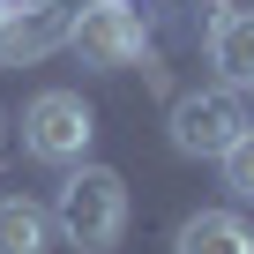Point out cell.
<instances>
[{
    "label": "cell",
    "mask_w": 254,
    "mask_h": 254,
    "mask_svg": "<svg viewBox=\"0 0 254 254\" xmlns=\"http://www.w3.org/2000/svg\"><path fill=\"white\" fill-rule=\"evenodd\" d=\"M67 45L82 53V67H135V60H150V23L127 0H90L67 23Z\"/></svg>",
    "instance_id": "4"
},
{
    "label": "cell",
    "mask_w": 254,
    "mask_h": 254,
    "mask_svg": "<svg viewBox=\"0 0 254 254\" xmlns=\"http://www.w3.org/2000/svg\"><path fill=\"white\" fill-rule=\"evenodd\" d=\"M254 127V112H247V97L239 90H187L180 105H172V150L180 157H224L239 135Z\"/></svg>",
    "instance_id": "3"
},
{
    "label": "cell",
    "mask_w": 254,
    "mask_h": 254,
    "mask_svg": "<svg viewBox=\"0 0 254 254\" xmlns=\"http://www.w3.org/2000/svg\"><path fill=\"white\" fill-rule=\"evenodd\" d=\"M0 15H8V0H0Z\"/></svg>",
    "instance_id": "10"
},
{
    "label": "cell",
    "mask_w": 254,
    "mask_h": 254,
    "mask_svg": "<svg viewBox=\"0 0 254 254\" xmlns=\"http://www.w3.org/2000/svg\"><path fill=\"white\" fill-rule=\"evenodd\" d=\"M209 8H224V0H209Z\"/></svg>",
    "instance_id": "11"
},
{
    "label": "cell",
    "mask_w": 254,
    "mask_h": 254,
    "mask_svg": "<svg viewBox=\"0 0 254 254\" xmlns=\"http://www.w3.org/2000/svg\"><path fill=\"white\" fill-rule=\"evenodd\" d=\"M209 67H217L224 90H254V8L209 15Z\"/></svg>",
    "instance_id": "6"
},
{
    "label": "cell",
    "mask_w": 254,
    "mask_h": 254,
    "mask_svg": "<svg viewBox=\"0 0 254 254\" xmlns=\"http://www.w3.org/2000/svg\"><path fill=\"white\" fill-rule=\"evenodd\" d=\"M45 217H53V232H60L67 247L105 254V247H120V232H127V180H120L112 165H75V172L60 180V202H53Z\"/></svg>",
    "instance_id": "1"
},
{
    "label": "cell",
    "mask_w": 254,
    "mask_h": 254,
    "mask_svg": "<svg viewBox=\"0 0 254 254\" xmlns=\"http://www.w3.org/2000/svg\"><path fill=\"white\" fill-rule=\"evenodd\" d=\"M67 23H75V0H8V15H0V60L8 67L45 60L53 45H67Z\"/></svg>",
    "instance_id": "5"
},
{
    "label": "cell",
    "mask_w": 254,
    "mask_h": 254,
    "mask_svg": "<svg viewBox=\"0 0 254 254\" xmlns=\"http://www.w3.org/2000/svg\"><path fill=\"white\" fill-rule=\"evenodd\" d=\"M97 135V112L82 105V90H38L23 105V150L38 165H82Z\"/></svg>",
    "instance_id": "2"
},
{
    "label": "cell",
    "mask_w": 254,
    "mask_h": 254,
    "mask_svg": "<svg viewBox=\"0 0 254 254\" xmlns=\"http://www.w3.org/2000/svg\"><path fill=\"white\" fill-rule=\"evenodd\" d=\"M172 254H254V232L239 209H194L172 239Z\"/></svg>",
    "instance_id": "7"
},
{
    "label": "cell",
    "mask_w": 254,
    "mask_h": 254,
    "mask_svg": "<svg viewBox=\"0 0 254 254\" xmlns=\"http://www.w3.org/2000/svg\"><path fill=\"white\" fill-rule=\"evenodd\" d=\"M217 165H224V187L254 202V127H247V135H239V142H232V150H224Z\"/></svg>",
    "instance_id": "9"
},
{
    "label": "cell",
    "mask_w": 254,
    "mask_h": 254,
    "mask_svg": "<svg viewBox=\"0 0 254 254\" xmlns=\"http://www.w3.org/2000/svg\"><path fill=\"white\" fill-rule=\"evenodd\" d=\"M45 247H53V217L38 202L8 194L0 202V254H45Z\"/></svg>",
    "instance_id": "8"
}]
</instances>
